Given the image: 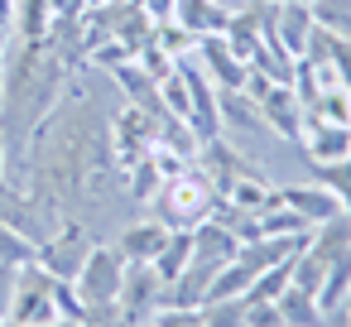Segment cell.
<instances>
[{
	"label": "cell",
	"mask_w": 351,
	"mask_h": 327,
	"mask_svg": "<svg viewBox=\"0 0 351 327\" xmlns=\"http://www.w3.org/2000/svg\"><path fill=\"white\" fill-rule=\"evenodd\" d=\"M217 183H212V173L202 169V164H188L178 178H169L145 207H149V217L154 221H164L169 231H193L197 221H207L212 212H217Z\"/></svg>",
	"instance_id": "6da1fadb"
},
{
	"label": "cell",
	"mask_w": 351,
	"mask_h": 327,
	"mask_svg": "<svg viewBox=\"0 0 351 327\" xmlns=\"http://www.w3.org/2000/svg\"><path fill=\"white\" fill-rule=\"evenodd\" d=\"M125 265H130V260L121 255V245H92V250H87V260H82V269H77V279H73L77 298H82L87 308H101V303H121Z\"/></svg>",
	"instance_id": "7a4b0ae2"
},
{
	"label": "cell",
	"mask_w": 351,
	"mask_h": 327,
	"mask_svg": "<svg viewBox=\"0 0 351 327\" xmlns=\"http://www.w3.org/2000/svg\"><path fill=\"white\" fill-rule=\"evenodd\" d=\"M5 322H25V327H49L58 322V303H53V274L39 269L34 260L20 265V293H15V308Z\"/></svg>",
	"instance_id": "3957f363"
},
{
	"label": "cell",
	"mask_w": 351,
	"mask_h": 327,
	"mask_svg": "<svg viewBox=\"0 0 351 327\" xmlns=\"http://www.w3.org/2000/svg\"><path fill=\"white\" fill-rule=\"evenodd\" d=\"M164 308V279L154 274L149 260H130L125 265V284H121V313L130 327L154 322V313Z\"/></svg>",
	"instance_id": "277c9868"
},
{
	"label": "cell",
	"mask_w": 351,
	"mask_h": 327,
	"mask_svg": "<svg viewBox=\"0 0 351 327\" xmlns=\"http://www.w3.org/2000/svg\"><path fill=\"white\" fill-rule=\"evenodd\" d=\"M193 58H197V68L212 77V87H217V92H241V87H245V77H250V63H245V58H236V53H231V44H226L221 34H202V39H197V49H193Z\"/></svg>",
	"instance_id": "5b68a950"
},
{
	"label": "cell",
	"mask_w": 351,
	"mask_h": 327,
	"mask_svg": "<svg viewBox=\"0 0 351 327\" xmlns=\"http://www.w3.org/2000/svg\"><path fill=\"white\" fill-rule=\"evenodd\" d=\"M87 250H92V241H87V231H82V226L73 221V226L53 231V236H49V241L39 245L34 265H39V269H49L53 279H77V269H82Z\"/></svg>",
	"instance_id": "8992f818"
},
{
	"label": "cell",
	"mask_w": 351,
	"mask_h": 327,
	"mask_svg": "<svg viewBox=\"0 0 351 327\" xmlns=\"http://www.w3.org/2000/svg\"><path fill=\"white\" fill-rule=\"evenodd\" d=\"M154 140H159V116L145 111V106H130V101H125V111L116 116V140H111V145H116V159L130 169L135 159L149 154Z\"/></svg>",
	"instance_id": "52a82bcc"
},
{
	"label": "cell",
	"mask_w": 351,
	"mask_h": 327,
	"mask_svg": "<svg viewBox=\"0 0 351 327\" xmlns=\"http://www.w3.org/2000/svg\"><path fill=\"white\" fill-rule=\"evenodd\" d=\"M255 106H260V116H265L269 135H279V140H293V145H298L303 106H298V97H293V87H289V82H269V87L255 97Z\"/></svg>",
	"instance_id": "ba28073f"
},
{
	"label": "cell",
	"mask_w": 351,
	"mask_h": 327,
	"mask_svg": "<svg viewBox=\"0 0 351 327\" xmlns=\"http://www.w3.org/2000/svg\"><path fill=\"white\" fill-rule=\"evenodd\" d=\"M298 145H303L308 164H337V159L351 154V125H332V121H317V116L303 111Z\"/></svg>",
	"instance_id": "9c48e42d"
},
{
	"label": "cell",
	"mask_w": 351,
	"mask_h": 327,
	"mask_svg": "<svg viewBox=\"0 0 351 327\" xmlns=\"http://www.w3.org/2000/svg\"><path fill=\"white\" fill-rule=\"evenodd\" d=\"M279 197H284V207H293V212H298L308 226L341 217L337 193H332V188H322V183H284V188H279Z\"/></svg>",
	"instance_id": "30bf717a"
},
{
	"label": "cell",
	"mask_w": 351,
	"mask_h": 327,
	"mask_svg": "<svg viewBox=\"0 0 351 327\" xmlns=\"http://www.w3.org/2000/svg\"><path fill=\"white\" fill-rule=\"evenodd\" d=\"M236 250H241V236L221 221V217H207V221H197L193 226V260H202V265H226V260H236Z\"/></svg>",
	"instance_id": "8fae6325"
},
{
	"label": "cell",
	"mask_w": 351,
	"mask_h": 327,
	"mask_svg": "<svg viewBox=\"0 0 351 327\" xmlns=\"http://www.w3.org/2000/svg\"><path fill=\"white\" fill-rule=\"evenodd\" d=\"M169 236H173V231H169L164 221H154V217H145V221H135V226H125L116 245H121V255H125V260H154V255H159V250L169 245Z\"/></svg>",
	"instance_id": "7c38bea8"
},
{
	"label": "cell",
	"mask_w": 351,
	"mask_h": 327,
	"mask_svg": "<svg viewBox=\"0 0 351 327\" xmlns=\"http://www.w3.org/2000/svg\"><path fill=\"white\" fill-rule=\"evenodd\" d=\"M274 308H279V322L284 327H322V308H317V293H308V289H298L293 279H289V289L274 298Z\"/></svg>",
	"instance_id": "4fadbf2b"
},
{
	"label": "cell",
	"mask_w": 351,
	"mask_h": 327,
	"mask_svg": "<svg viewBox=\"0 0 351 327\" xmlns=\"http://www.w3.org/2000/svg\"><path fill=\"white\" fill-rule=\"evenodd\" d=\"M53 29L49 0H15V44H44Z\"/></svg>",
	"instance_id": "5bb4252c"
},
{
	"label": "cell",
	"mask_w": 351,
	"mask_h": 327,
	"mask_svg": "<svg viewBox=\"0 0 351 327\" xmlns=\"http://www.w3.org/2000/svg\"><path fill=\"white\" fill-rule=\"evenodd\" d=\"M346 303H351V250L337 255V260L327 265L322 284H317V308H322V317H327L332 308H346Z\"/></svg>",
	"instance_id": "9a60e30c"
},
{
	"label": "cell",
	"mask_w": 351,
	"mask_h": 327,
	"mask_svg": "<svg viewBox=\"0 0 351 327\" xmlns=\"http://www.w3.org/2000/svg\"><path fill=\"white\" fill-rule=\"evenodd\" d=\"M308 250H317L327 265H332L337 255H346V250H351V217L341 212V217H332V221H317V226L308 231Z\"/></svg>",
	"instance_id": "2e32d148"
},
{
	"label": "cell",
	"mask_w": 351,
	"mask_h": 327,
	"mask_svg": "<svg viewBox=\"0 0 351 327\" xmlns=\"http://www.w3.org/2000/svg\"><path fill=\"white\" fill-rule=\"evenodd\" d=\"M188 260H193V231H173V236H169V245H164L149 265H154V274H159L164 284H173V279L188 269Z\"/></svg>",
	"instance_id": "e0dca14e"
},
{
	"label": "cell",
	"mask_w": 351,
	"mask_h": 327,
	"mask_svg": "<svg viewBox=\"0 0 351 327\" xmlns=\"http://www.w3.org/2000/svg\"><path fill=\"white\" fill-rule=\"evenodd\" d=\"M308 116L317 121H332V125H351V87H327L313 97V106H303Z\"/></svg>",
	"instance_id": "ac0fdd59"
},
{
	"label": "cell",
	"mask_w": 351,
	"mask_h": 327,
	"mask_svg": "<svg viewBox=\"0 0 351 327\" xmlns=\"http://www.w3.org/2000/svg\"><path fill=\"white\" fill-rule=\"evenodd\" d=\"M250 279H255V274H250L241 260H226V265L212 274V289H207V298H245Z\"/></svg>",
	"instance_id": "d6986e66"
},
{
	"label": "cell",
	"mask_w": 351,
	"mask_h": 327,
	"mask_svg": "<svg viewBox=\"0 0 351 327\" xmlns=\"http://www.w3.org/2000/svg\"><path fill=\"white\" fill-rule=\"evenodd\" d=\"M289 265H293V260L260 269V274L250 279V289H245V303H274V298H279V293L289 289Z\"/></svg>",
	"instance_id": "ffe728a7"
},
{
	"label": "cell",
	"mask_w": 351,
	"mask_h": 327,
	"mask_svg": "<svg viewBox=\"0 0 351 327\" xmlns=\"http://www.w3.org/2000/svg\"><path fill=\"white\" fill-rule=\"evenodd\" d=\"M322 274H327V260L317 255V250H298L293 255V265H289V279L298 284V289H308V293H317V284H322Z\"/></svg>",
	"instance_id": "44dd1931"
},
{
	"label": "cell",
	"mask_w": 351,
	"mask_h": 327,
	"mask_svg": "<svg viewBox=\"0 0 351 327\" xmlns=\"http://www.w3.org/2000/svg\"><path fill=\"white\" fill-rule=\"evenodd\" d=\"M34 255H39V245L25 231H15V226L0 221V265H29Z\"/></svg>",
	"instance_id": "7402d4cb"
},
{
	"label": "cell",
	"mask_w": 351,
	"mask_h": 327,
	"mask_svg": "<svg viewBox=\"0 0 351 327\" xmlns=\"http://www.w3.org/2000/svg\"><path fill=\"white\" fill-rule=\"evenodd\" d=\"M313 20L341 39H351V0H313Z\"/></svg>",
	"instance_id": "603a6c76"
},
{
	"label": "cell",
	"mask_w": 351,
	"mask_h": 327,
	"mask_svg": "<svg viewBox=\"0 0 351 327\" xmlns=\"http://www.w3.org/2000/svg\"><path fill=\"white\" fill-rule=\"evenodd\" d=\"M202 322L207 327H245V298H207Z\"/></svg>",
	"instance_id": "cb8c5ba5"
},
{
	"label": "cell",
	"mask_w": 351,
	"mask_h": 327,
	"mask_svg": "<svg viewBox=\"0 0 351 327\" xmlns=\"http://www.w3.org/2000/svg\"><path fill=\"white\" fill-rule=\"evenodd\" d=\"M135 63H140V68H145V73H149L154 82H164V77H173V68H178V63H173V58H169V53H164L159 44H145V49L135 53Z\"/></svg>",
	"instance_id": "d4e9b609"
},
{
	"label": "cell",
	"mask_w": 351,
	"mask_h": 327,
	"mask_svg": "<svg viewBox=\"0 0 351 327\" xmlns=\"http://www.w3.org/2000/svg\"><path fill=\"white\" fill-rule=\"evenodd\" d=\"M154 327H207V322H202V308H159Z\"/></svg>",
	"instance_id": "484cf974"
},
{
	"label": "cell",
	"mask_w": 351,
	"mask_h": 327,
	"mask_svg": "<svg viewBox=\"0 0 351 327\" xmlns=\"http://www.w3.org/2000/svg\"><path fill=\"white\" fill-rule=\"evenodd\" d=\"M15 293H20V265H0V317H10Z\"/></svg>",
	"instance_id": "4316f807"
},
{
	"label": "cell",
	"mask_w": 351,
	"mask_h": 327,
	"mask_svg": "<svg viewBox=\"0 0 351 327\" xmlns=\"http://www.w3.org/2000/svg\"><path fill=\"white\" fill-rule=\"evenodd\" d=\"M332 68H337L341 87H351V39H341V34H332Z\"/></svg>",
	"instance_id": "83f0119b"
},
{
	"label": "cell",
	"mask_w": 351,
	"mask_h": 327,
	"mask_svg": "<svg viewBox=\"0 0 351 327\" xmlns=\"http://www.w3.org/2000/svg\"><path fill=\"white\" fill-rule=\"evenodd\" d=\"M245 327H284L274 303H245Z\"/></svg>",
	"instance_id": "f1b7e54d"
},
{
	"label": "cell",
	"mask_w": 351,
	"mask_h": 327,
	"mask_svg": "<svg viewBox=\"0 0 351 327\" xmlns=\"http://www.w3.org/2000/svg\"><path fill=\"white\" fill-rule=\"evenodd\" d=\"M53 5V20H82L87 15V0H49Z\"/></svg>",
	"instance_id": "f546056e"
},
{
	"label": "cell",
	"mask_w": 351,
	"mask_h": 327,
	"mask_svg": "<svg viewBox=\"0 0 351 327\" xmlns=\"http://www.w3.org/2000/svg\"><path fill=\"white\" fill-rule=\"evenodd\" d=\"M0 188H10L5 183V140H0Z\"/></svg>",
	"instance_id": "4dcf8cb0"
},
{
	"label": "cell",
	"mask_w": 351,
	"mask_h": 327,
	"mask_svg": "<svg viewBox=\"0 0 351 327\" xmlns=\"http://www.w3.org/2000/svg\"><path fill=\"white\" fill-rule=\"evenodd\" d=\"M0 116H5V82H0Z\"/></svg>",
	"instance_id": "1f68e13d"
},
{
	"label": "cell",
	"mask_w": 351,
	"mask_h": 327,
	"mask_svg": "<svg viewBox=\"0 0 351 327\" xmlns=\"http://www.w3.org/2000/svg\"><path fill=\"white\" fill-rule=\"evenodd\" d=\"M0 73H5V49H0Z\"/></svg>",
	"instance_id": "d6a6232c"
},
{
	"label": "cell",
	"mask_w": 351,
	"mask_h": 327,
	"mask_svg": "<svg viewBox=\"0 0 351 327\" xmlns=\"http://www.w3.org/2000/svg\"><path fill=\"white\" fill-rule=\"evenodd\" d=\"M293 5H313V0H293Z\"/></svg>",
	"instance_id": "836d02e7"
},
{
	"label": "cell",
	"mask_w": 351,
	"mask_h": 327,
	"mask_svg": "<svg viewBox=\"0 0 351 327\" xmlns=\"http://www.w3.org/2000/svg\"><path fill=\"white\" fill-rule=\"evenodd\" d=\"M5 327H25V322H5Z\"/></svg>",
	"instance_id": "e575fe53"
},
{
	"label": "cell",
	"mask_w": 351,
	"mask_h": 327,
	"mask_svg": "<svg viewBox=\"0 0 351 327\" xmlns=\"http://www.w3.org/2000/svg\"><path fill=\"white\" fill-rule=\"evenodd\" d=\"M140 327H154V322H140Z\"/></svg>",
	"instance_id": "d590c367"
},
{
	"label": "cell",
	"mask_w": 351,
	"mask_h": 327,
	"mask_svg": "<svg viewBox=\"0 0 351 327\" xmlns=\"http://www.w3.org/2000/svg\"><path fill=\"white\" fill-rule=\"evenodd\" d=\"M0 327H5V317H0Z\"/></svg>",
	"instance_id": "8d00e7d4"
}]
</instances>
